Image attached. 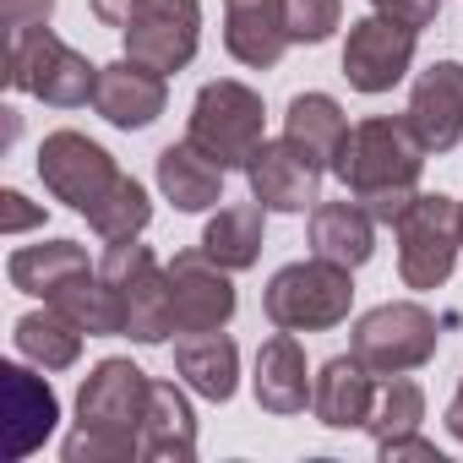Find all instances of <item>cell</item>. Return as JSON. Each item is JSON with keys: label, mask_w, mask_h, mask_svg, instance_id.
<instances>
[{"label": "cell", "mask_w": 463, "mask_h": 463, "mask_svg": "<svg viewBox=\"0 0 463 463\" xmlns=\"http://www.w3.org/2000/svg\"><path fill=\"white\" fill-rule=\"evenodd\" d=\"M420 169H425V142L409 126V115H371L349 126L333 158V175L376 223H398L409 213V202L420 196Z\"/></svg>", "instance_id": "obj_1"}, {"label": "cell", "mask_w": 463, "mask_h": 463, "mask_svg": "<svg viewBox=\"0 0 463 463\" xmlns=\"http://www.w3.org/2000/svg\"><path fill=\"white\" fill-rule=\"evenodd\" d=\"M262 120H268V109H262V93L257 88L218 77V82H207L196 93L191 120H185V142L202 147L218 169H246L257 158V147L268 142L262 137Z\"/></svg>", "instance_id": "obj_2"}, {"label": "cell", "mask_w": 463, "mask_h": 463, "mask_svg": "<svg viewBox=\"0 0 463 463\" xmlns=\"http://www.w3.org/2000/svg\"><path fill=\"white\" fill-rule=\"evenodd\" d=\"M354 268H338L327 257H311V262H289L273 273L268 295H262V311L273 327L284 333H327L349 317L354 306Z\"/></svg>", "instance_id": "obj_3"}, {"label": "cell", "mask_w": 463, "mask_h": 463, "mask_svg": "<svg viewBox=\"0 0 463 463\" xmlns=\"http://www.w3.org/2000/svg\"><path fill=\"white\" fill-rule=\"evenodd\" d=\"M104 284L115 289L120 306V333L137 344H164L175 333V300H169V268L137 241H115L99 262Z\"/></svg>", "instance_id": "obj_4"}, {"label": "cell", "mask_w": 463, "mask_h": 463, "mask_svg": "<svg viewBox=\"0 0 463 463\" xmlns=\"http://www.w3.org/2000/svg\"><path fill=\"white\" fill-rule=\"evenodd\" d=\"M99 71L88 55H77L66 39H55L50 28H33L23 39H12L6 50V82L55 104V109H82L99 93Z\"/></svg>", "instance_id": "obj_5"}, {"label": "cell", "mask_w": 463, "mask_h": 463, "mask_svg": "<svg viewBox=\"0 0 463 463\" xmlns=\"http://www.w3.org/2000/svg\"><path fill=\"white\" fill-rule=\"evenodd\" d=\"M436 317L414 300H387L376 311H365L354 322V338H349V354L360 365H371L376 376H409L420 371L430 354H436Z\"/></svg>", "instance_id": "obj_6"}, {"label": "cell", "mask_w": 463, "mask_h": 463, "mask_svg": "<svg viewBox=\"0 0 463 463\" xmlns=\"http://www.w3.org/2000/svg\"><path fill=\"white\" fill-rule=\"evenodd\" d=\"M398 229V279L409 289H441L452 279V262L463 251L458 241V202L452 196H414Z\"/></svg>", "instance_id": "obj_7"}, {"label": "cell", "mask_w": 463, "mask_h": 463, "mask_svg": "<svg viewBox=\"0 0 463 463\" xmlns=\"http://www.w3.org/2000/svg\"><path fill=\"white\" fill-rule=\"evenodd\" d=\"M39 180L50 185L55 202H66L71 213L93 218L115 196V185L126 175L115 169V158L93 137H82V131H50L44 147H39Z\"/></svg>", "instance_id": "obj_8"}, {"label": "cell", "mask_w": 463, "mask_h": 463, "mask_svg": "<svg viewBox=\"0 0 463 463\" xmlns=\"http://www.w3.org/2000/svg\"><path fill=\"white\" fill-rule=\"evenodd\" d=\"M126 55L153 71H185L202 44V0H137L126 17Z\"/></svg>", "instance_id": "obj_9"}, {"label": "cell", "mask_w": 463, "mask_h": 463, "mask_svg": "<svg viewBox=\"0 0 463 463\" xmlns=\"http://www.w3.org/2000/svg\"><path fill=\"white\" fill-rule=\"evenodd\" d=\"M414 39H420L414 28H403V23H392L382 12L360 17L349 28V39H344V77H349V88L392 93L403 82V71L414 66Z\"/></svg>", "instance_id": "obj_10"}, {"label": "cell", "mask_w": 463, "mask_h": 463, "mask_svg": "<svg viewBox=\"0 0 463 463\" xmlns=\"http://www.w3.org/2000/svg\"><path fill=\"white\" fill-rule=\"evenodd\" d=\"M169 300H175V333H213V327H229V317H235V284H229V268H218L202 246L196 251H175V262H169Z\"/></svg>", "instance_id": "obj_11"}, {"label": "cell", "mask_w": 463, "mask_h": 463, "mask_svg": "<svg viewBox=\"0 0 463 463\" xmlns=\"http://www.w3.org/2000/svg\"><path fill=\"white\" fill-rule=\"evenodd\" d=\"M147 392H153V376H147L142 365H131V360H99L93 376H88L82 392H77V425L142 436Z\"/></svg>", "instance_id": "obj_12"}, {"label": "cell", "mask_w": 463, "mask_h": 463, "mask_svg": "<svg viewBox=\"0 0 463 463\" xmlns=\"http://www.w3.org/2000/svg\"><path fill=\"white\" fill-rule=\"evenodd\" d=\"M246 180H251V196L268 213H306V207H317L322 164L284 137V142H262L257 147V158L246 164Z\"/></svg>", "instance_id": "obj_13"}, {"label": "cell", "mask_w": 463, "mask_h": 463, "mask_svg": "<svg viewBox=\"0 0 463 463\" xmlns=\"http://www.w3.org/2000/svg\"><path fill=\"white\" fill-rule=\"evenodd\" d=\"M403 115L420 131L425 153H452L463 142V66L458 61H436L430 71H420Z\"/></svg>", "instance_id": "obj_14"}, {"label": "cell", "mask_w": 463, "mask_h": 463, "mask_svg": "<svg viewBox=\"0 0 463 463\" xmlns=\"http://www.w3.org/2000/svg\"><path fill=\"white\" fill-rule=\"evenodd\" d=\"M164 104H169L164 71H153V66H137L131 55L99 71L93 109H99L109 126H120V131H142V126H153V120L164 115Z\"/></svg>", "instance_id": "obj_15"}, {"label": "cell", "mask_w": 463, "mask_h": 463, "mask_svg": "<svg viewBox=\"0 0 463 463\" xmlns=\"http://www.w3.org/2000/svg\"><path fill=\"white\" fill-rule=\"evenodd\" d=\"M223 50L251 71H273L289 50L284 0H223Z\"/></svg>", "instance_id": "obj_16"}, {"label": "cell", "mask_w": 463, "mask_h": 463, "mask_svg": "<svg viewBox=\"0 0 463 463\" xmlns=\"http://www.w3.org/2000/svg\"><path fill=\"white\" fill-rule=\"evenodd\" d=\"M0 403H6V458H28L44 447V436L61 420V403L50 392V382H39L23 365H0Z\"/></svg>", "instance_id": "obj_17"}, {"label": "cell", "mask_w": 463, "mask_h": 463, "mask_svg": "<svg viewBox=\"0 0 463 463\" xmlns=\"http://www.w3.org/2000/svg\"><path fill=\"white\" fill-rule=\"evenodd\" d=\"M371 403H376V371L360 365L354 354L327 360L311 382V409L327 430H365Z\"/></svg>", "instance_id": "obj_18"}, {"label": "cell", "mask_w": 463, "mask_h": 463, "mask_svg": "<svg viewBox=\"0 0 463 463\" xmlns=\"http://www.w3.org/2000/svg\"><path fill=\"white\" fill-rule=\"evenodd\" d=\"M175 371L185 376L191 392H202L207 403H229L235 398V382H241V349L223 327L213 333H185L175 344Z\"/></svg>", "instance_id": "obj_19"}, {"label": "cell", "mask_w": 463, "mask_h": 463, "mask_svg": "<svg viewBox=\"0 0 463 463\" xmlns=\"http://www.w3.org/2000/svg\"><path fill=\"white\" fill-rule=\"evenodd\" d=\"M251 387H257V403H262L268 414H300V409L311 403L306 349H300L295 333L279 327V338H268V344L257 349V376H251Z\"/></svg>", "instance_id": "obj_20"}, {"label": "cell", "mask_w": 463, "mask_h": 463, "mask_svg": "<svg viewBox=\"0 0 463 463\" xmlns=\"http://www.w3.org/2000/svg\"><path fill=\"white\" fill-rule=\"evenodd\" d=\"M311 251L338 268H365L376 251V218L360 202H317L311 207Z\"/></svg>", "instance_id": "obj_21"}, {"label": "cell", "mask_w": 463, "mask_h": 463, "mask_svg": "<svg viewBox=\"0 0 463 463\" xmlns=\"http://www.w3.org/2000/svg\"><path fill=\"white\" fill-rule=\"evenodd\" d=\"M142 458H153V463H191L196 458V414L175 382H153V392H147Z\"/></svg>", "instance_id": "obj_22"}, {"label": "cell", "mask_w": 463, "mask_h": 463, "mask_svg": "<svg viewBox=\"0 0 463 463\" xmlns=\"http://www.w3.org/2000/svg\"><path fill=\"white\" fill-rule=\"evenodd\" d=\"M223 175L229 169H218L202 147H191V142H169L164 153H158V191L180 207V213H202V207H213L218 196H223Z\"/></svg>", "instance_id": "obj_23"}, {"label": "cell", "mask_w": 463, "mask_h": 463, "mask_svg": "<svg viewBox=\"0 0 463 463\" xmlns=\"http://www.w3.org/2000/svg\"><path fill=\"white\" fill-rule=\"evenodd\" d=\"M284 137L300 153H311L322 169H333V158H338V147L349 137V115L327 93H295L289 99V115H284Z\"/></svg>", "instance_id": "obj_24"}, {"label": "cell", "mask_w": 463, "mask_h": 463, "mask_svg": "<svg viewBox=\"0 0 463 463\" xmlns=\"http://www.w3.org/2000/svg\"><path fill=\"white\" fill-rule=\"evenodd\" d=\"M262 202H235V207H218V218L202 229V251L229 268V273H246L262 257Z\"/></svg>", "instance_id": "obj_25"}, {"label": "cell", "mask_w": 463, "mask_h": 463, "mask_svg": "<svg viewBox=\"0 0 463 463\" xmlns=\"http://www.w3.org/2000/svg\"><path fill=\"white\" fill-rule=\"evenodd\" d=\"M77 273H88V251L77 246V241H44V246H23V251H12V262H6V279H12V289H23V295H39V300H50L66 279H77Z\"/></svg>", "instance_id": "obj_26"}, {"label": "cell", "mask_w": 463, "mask_h": 463, "mask_svg": "<svg viewBox=\"0 0 463 463\" xmlns=\"http://www.w3.org/2000/svg\"><path fill=\"white\" fill-rule=\"evenodd\" d=\"M44 306H55L61 317H71L88 338H115V333H120V306H115V289L104 284V273H99V268H88V273L66 279Z\"/></svg>", "instance_id": "obj_27"}, {"label": "cell", "mask_w": 463, "mask_h": 463, "mask_svg": "<svg viewBox=\"0 0 463 463\" xmlns=\"http://www.w3.org/2000/svg\"><path fill=\"white\" fill-rule=\"evenodd\" d=\"M17 349L33 360V365H44V371H66V365H77L82 360V327L71 322V317H61L55 306H44V311H28L23 322H17Z\"/></svg>", "instance_id": "obj_28"}, {"label": "cell", "mask_w": 463, "mask_h": 463, "mask_svg": "<svg viewBox=\"0 0 463 463\" xmlns=\"http://www.w3.org/2000/svg\"><path fill=\"white\" fill-rule=\"evenodd\" d=\"M420 420H425V392H420L414 382H403V376H382L365 430H371L376 441H392V436L420 430Z\"/></svg>", "instance_id": "obj_29"}, {"label": "cell", "mask_w": 463, "mask_h": 463, "mask_svg": "<svg viewBox=\"0 0 463 463\" xmlns=\"http://www.w3.org/2000/svg\"><path fill=\"white\" fill-rule=\"evenodd\" d=\"M147 218H153V202H147V191L126 175V180L115 185V196H109L88 223H93V235H99V241L115 246V241H137L142 229H147Z\"/></svg>", "instance_id": "obj_30"}, {"label": "cell", "mask_w": 463, "mask_h": 463, "mask_svg": "<svg viewBox=\"0 0 463 463\" xmlns=\"http://www.w3.org/2000/svg\"><path fill=\"white\" fill-rule=\"evenodd\" d=\"M66 463H131L142 458V436H126V430H99V425H77L66 436Z\"/></svg>", "instance_id": "obj_31"}, {"label": "cell", "mask_w": 463, "mask_h": 463, "mask_svg": "<svg viewBox=\"0 0 463 463\" xmlns=\"http://www.w3.org/2000/svg\"><path fill=\"white\" fill-rule=\"evenodd\" d=\"M284 23L289 44H327L344 23V0H284Z\"/></svg>", "instance_id": "obj_32"}, {"label": "cell", "mask_w": 463, "mask_h": 463, "mask_svg": "<svg viewBox=\"0 0 463 463\" xmlns=\"http://www.w3.org/2000/svg\"><path fill=\"white\" fill-rule=\"evenodd\" d=\"M55 0H0V17H6V39H23L33 28H50Z\"/></svg>", "instance_id": "obj_33"}, {"label": "cell", "mask_w": 463, "mask_h": 463, "mask_svg": "<svg viewBox=\"0 0 463 463\" xmlns=\"http://www.w3.org/2000/svg\"><path fill=\"white\" fill-rule=\"evenodd\" d=\"M371 6L382 12V17H392V23H403V28H430L436 17H441V0H371Z\"/></svg>", "instance_id": "obj_34"}, {"label": "cell", "mask_w": 463, "mask_h": 463, "mask_svg": "<svg viewBox=\"0 0 463 463\" xmlns=\"http://www.w3.org/2000/svg\"><path fill=\"white\" fill-rule=\"evenodd\" d=\"M0 207H6V213H0V229H6V235H23V229L44 223V207H33L23 191H6V196H0Z\"/></svg>", "instance_id": "obj_35"}, {"label": "cell", "mask_w": 463, "mask_h": 463, "mask_svg": "<svg viewBox=\"0 0 463 463\" xmlns=\"http://www.w3.org/2000/svg\"><path fill=\"white\" fill-rule=\"evenodd\" d=\"M376 452L387 458V463H398V458H420V463H441V452H436V441H425V436H392V441H376Z\"/></svg>", "instance_id": "obj_36"}, {"label": "cell", "mask_w": 463, "mask_h": 463, "mask_svg": "<svg viewBox=\"0 0 463 463\" xmlns=\"http://www.w3.org/2000/svg\"><path fill=\"white\" fill-rule=\"evenodd\" d=\"M131 6H137V0H93V12H99V23H109V28H126Z\"/></svg>", "instance_id": "obj_37"}, {"label": "cell", "mask_w": 463, "mask_h": 463, "mask_svg": "<svg viewBox=\"0 0 463 463\" xmlns=\"http://www.w3.org/2000/svg\"><path fill=\"white\" fill-rule=\"evenodd\" d=\"M447 430L463 441V382H458V392H452V403H447Z\"/></svg>", "instance_id": "obj_38"}]
</instances>
